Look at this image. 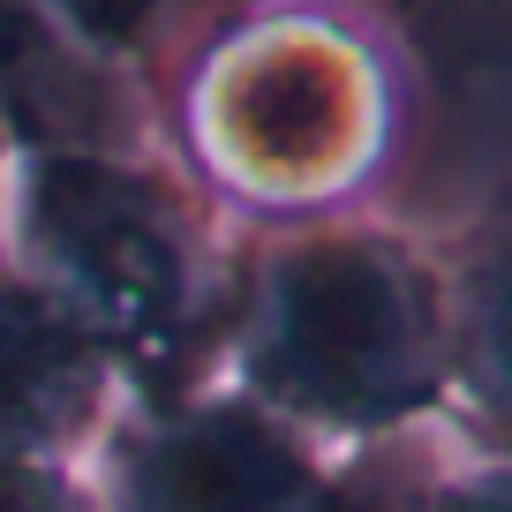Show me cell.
Here are the masks:
<instances>
[{"mask_svg": "<svg viewBox=\"0 0 512 512\" xmlns=\"http://www.w3.org/2000/svg\"><path fill=\"white\" fill-rule=\"evenodd\" d=\"M151 128L234 234L392 211L422 68L362 0H249L159 68Z\"/></svg>", "mask_w": 512, "mask_h": 512, "instance_id": "1", "label": "cell"}, {"mask_svg": "<svg viewBox=\"0 0 512 512\" xmlns=\"http://www.w3.org/2000/svg\"><path fill=\"white\" fill-rule=\"evenodd\" d=\"M211 377L339 460L445 437L437 234L400 211L241 234Z\"/></svg>", "mask_w": 512, "mask_h": 512, "instance_id": "2", "label": "cell"}, {"mask_svg": "<svg viewBox=\"0 0 512 512\" xmlns=\"http://www.w3.org/2000/svg\"><path fill=\"white\" fill-rule=\"evenodd\" d=\"M8 272L61 302L128 400L211 377L241 234L181 181L159 144H31L8 159Z\"/></svg>", "mask_w": 512, "mask_h": 512, "instance_id": "3", "label": "cell"}, {"mask_svg": "<svg viewBox=\"0 0 512 512\" xmlns=\"http://www.w3.org/2000/svg\"><path fill=\"white\" fill-rule=\"evenodd\" d=\"M362 460L294 437L219 377L128 400L91 452L98 512H339Z\"/></svg>", "mask_w": 512, "mask_h": 512, "instance_id": "4", "label": "cell"}, {"mask_svg": "<svg viewBox=\"0 0 512 512\" xmlns=\"http://www.w3.org/2000/svg\"><path fill=\"white\" fill-rule=\"evenodd\" d=\"M128 377L23 272H0V467H91Z\"/></svg>", "mask_w": 512, "mask_h": 512, "instance_id": "5", "label": "cell"}, {"mask_svg": "<svg viewBox=\"0 0 512 512\" xmlns=\"http://www.w3.org/2000/svg\"><path fill=\"white\" fill-rule=\"evenodd\" d=\"M430 234L445 256V430L512 452V189Z\"/></svg>", "mask_w": 512, "mask_h": 512, "instance_id": "6", "label": "cell"}, {"mask_svg": "<svg viewBox=\"0 0 512 512\" xmlns=\"http://www.w3.org/2000/svg\"><path fill=\"white\" fill-rule=\"evenodd\" d=\"M68 23H76L83 46H98L113 68H128V76L159 83V68L174 61L189 38H204L211 23H226L234 8H249V0H53Z\"/></svg>", "mask_w": 512, "mask_h": 512, "instance_id": "7", "label": "cell"}, {"mask_svg": "<svg viewBox=\"0 0 512 512\" xmlns=\"http://www.w3.org/2000/svg\"><path fill=\"white\" fill-rule=\"evenodd\" d=\"M407 512H512V452H482L460 437H437L415 475Z\"/></svg>", "mask_w": 512, "mask_h": 512, "instance_id": "8", "label": "cell"}, {"mask_svg": "<svg viewBox=\"0 0 512 512\" xmlns=\"http://www.w3.org/2000/svg\"><path fill=\"white\" fill-rule=\"evenodd\" d=\"M0 512H98L91 467H0Z\"/></svg>", "mask_w": 512, "mask_h": 512, "instance_id": "9", "label": "cell"}, {"mask_svg": "<svg viewBox=\"0 0 512 512\" xmlns=\"http://www.w3.org/2000/svg\"><path fill=\"white\" fill-rule=\"evenodd\" d=\"M430 445H437V437L400 445V452H369L339 512H407V497H415V475H422V460H430Z\"/></svg>", "mask_w": 512, "mask_h": 512, "instance_id": "10", "label": "cell"}, {"mask_svg": "<svg viewBox=\"0 0 512 512\" xmlns=\"http://www.w3.org/2000/svg\"><path fill=\"white\" fill-rule=\"evenodd\" d=\"M362 8H377L384 23H400V31H407V46H415V38L430 31L437 16H452V8H460V0H362Z\"/></svg>", "mask_w": 512, "mask_h": 512, "instance_id": "11", "label": "cell"}, {"mask_svg": "<svg viewBox=\"0 0 512 512\" xmlns=\"http://www.w3.org/2000/svg\"><path fill=\"white\" fill-rule=\"evenodd\" d=\"M8 159H16V136H8V121H0V196H8Z\"/></svg>", "mask_w": 512, "mask_h": 512, "instance_id": "12", "label": "cell"}]
</instances>
